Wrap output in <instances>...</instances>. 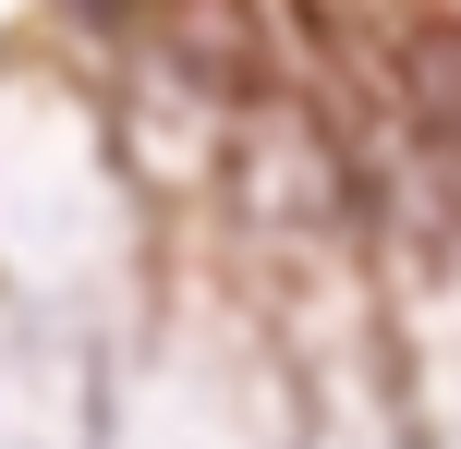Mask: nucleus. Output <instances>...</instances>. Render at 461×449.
<instances>
[{
    "mask_svg": "<svg viewBox=\"0 0 461 449\" xmlns=\"http://www.w3.org/2000/svg\"><path fill=\"white\" fill-rule=\"evenodd\" d=\"M401 85H413V121L461 158V24H413V49H401Z\"/></svg>",
    "mask_w": 461,
    "mask_h": 449,
    "instance_id": "f257e3e1",
    "label": "nucleus"
},
{
    "mask_svg": "<svg viewBox=\"0 0 461 449\" xmlns=\"http://www.w3.org/2000/svg\"><path fill=\"white\" fill-rule=\"evenodd\" d=\"M86 13H134V0H86Z\"/></svg>",
    "mask_w": 461,
    "mask_h": 449,
    "instance_id": "f03ea898",
    "label": "nucleus"
}]
</instances>
